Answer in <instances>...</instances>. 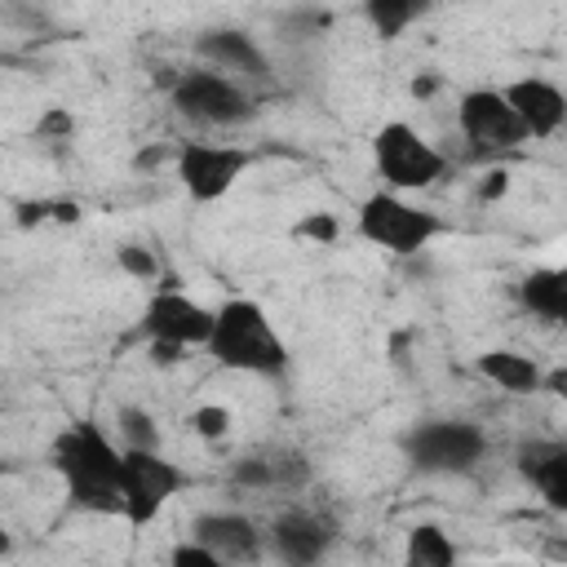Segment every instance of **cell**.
Masks as SVG:
<instances>
[{
    "instance_id": "1",
    "label": "cell",
    "mask_w": 567,
    "mask_h": 567,
    "mask_svg": "<svg viewBox=\"0 0 567 567\" xmlns=\"http://www.w3.org/2000/svg\"><path fill=\"white\" fill-rule=\"evenodd\" d=\"M62 487H66V501L75 509H89V514H120L124 505V447L89 416L71 421L58 439H53V452H49Z\"/></svg>"
},
{
    "instance_id": "2",
    "label": "cell",
    "mask_w": 567,
    "mask_h": 567,
    "mask_svg": "<svg viewBox=\"0 0 567 567\" xmlns=\"http://www.w3.org/2000/svg\"><path fill=\"white\" fill-rule=\"evenodd\" d=\"M213 363L230 372H252V377H284L288 372V346L275 328V319L252 301V297H226L213 310V332L204 341Z\"/></svg>"
},
{
    "instance_id": "3",
    "label": "cell",
    "mask_w": 567,
    "mask_h": 567,
    "mask_svg": "<svg viewBox=\"0 0 567 567\" xmlns=\"http://www.w3.org/2000/svg\"><path fill=\"white\" fill-rule=\"evenodd\" d=\"M168 84V102L182 120L190 124H204V128H235L244 120L257 115V102L248 93L244 80L199 62V66H186V71H173L164 75Z\"/></svg>"
},
{
    "instance_id": "4",
    "label": "cell",
    "mask_w": 567,
    "mask_h": 567,
    "mask_svg": "<svg viewBox=\"0 0 567 567\" xmlns=\"http://www.w3.org/2000/svg\"><path fill=\"white\" fill-rule=\"evenodd\" d=\"M372 164H377V177L390 186V190H430L447 177V155L425 142L408 120H390L372 133Z\"/></svg>"
},
{
    "instance_id": "5",
    "label": "cell",
    "mask_w": 567,
    "mask_h": 567,
    "mask_svg": "<svg viewBox=\"0 0 567 567\" xmlns=\"http://www.w3.org/2000/svg\"><path fill=\"white\" fill-rule=\"evenodd\" d=\"M354 230L359 239L394 252V257H412L421 252L425 244H434L443 235V221L425 208H416L412 199H403V190H372L359 213H354Z\"/></svg>"
},
{
    "instance_id": "6",
    "label": "cell",
    "mask_w": 567,
    "mask_h": 567,
    "mask_svg": "<svg viewBox=\"0 0 567 567\" xmlns=\"http://www.w3.org/2000/svg\"><path fill=\"white\" fill-rule=\"evenodd\" d=\"M399 447L408 465L421 474H465L483 461L487 434L483 425L461 421V416H425L399 439Z\"/></svg>"
},
{
    "instance_id": "7",
    "label": "cell",
    "mask_w": 567,
    "mask_h": 567,
    "mask_svg": "<svg viewBox=\"0 0 567 567\" xmlns=\"http://www.w3.org/2000/svg\"><path fill=\"white\" fill-rule=\"evenodd\" d=\"M252 168V151L244 146H226V142H182L173 151V173H177V186L195 199V204H213L221 195L235 190V182Z\"/></svg>"
},
{
    "instance_id": "8",
    "label": "cell",
    "mask_w": 567,
    "mask_h": 567,
    "mask_svg": "<svg viewBox=\"0 0 567 567\" xmlns=\"http://www.w3.org/2000/svg\"><path fill=\"white\" fill-rule=\"evenodd\" d=\"M456 124H461V137L470 142V151L483 155V159L509 155L523 142H532L523 120H518V111L509 106L505 89H470V93H461Z\"/></svg>"
},
{
    "instance_id": "9",
    "label": "cell",
    "mask_w": 567,
    "mask_h": 567,
    "mask_svg": "<svg viewBox=\"0 0 567 567\" xmlns=\"http://www.w3.org/2000/svg\"><path fill=\"white\" fill-rule=\"evenodd\" d=\"M124 523L128 527H146L159 518V509L186 487V474L159 456V447H124Z\"/></svg>"
},
{
    "instance_id": "10",
    "label": "cell",
    "mask_w": 567,
    "mask_h": 567,
    "mask_svg": "<svg viewBox=\"0 0 567 567\" xmlns=\"http://www.w3.org/2000/svg\"><path fill=\"white\" fill-rule=\"evenodd\" d=\"M142 332H146V341H177L186 350H195V346L204 350V341L213 332V310L199 306L195 297H186L182 288L164 284L142 306Z\"/></svg>"
},
{
    "instance_id": "11",
    "label": "cell",
    "mask_w": 567,
    "mask_h": 567,
    "mask_svg": "<svg viewBox=\"0 0 567 567\" xmlns=\"http://www.w3.org/2000/svg\"><path fill=\"white\" fill-rule=\"evenodd\" d=\"M337 540V527L332 518L315 514V509H284L270 518L266 527V545L279 563H292V567H310L319 563Z\"/></svg>"
},
{
    "instance_id": "12",
    "label": "cell",
    "mask_w": 567,
    "mask_h": 567,
    "mask_svg": "<svg viewBox=\"0 0 567 567\" xmlns=\"http://www.w3.org/2000/svg\"><path fill=\"white\" fill-rule=\"evenodd\" d=\"M195 53H199V62H208V66H217V71H226V75H235V80H252V84H270V58L261 53V44L248 35V31H239V27H213V31H204L199 40H195Z\"/></svg>"
},
{
    "instance_id": "13",
    "label": "cell",
    "mask_w": 567,
    "mask_h": 567,
    "mask_svg": "<svg viewBox=\"0 0 567 567\" xmlns=\"http://www.w3.org/2000/svg\"><path fill=\"white\" fill-rule=\"evenodd\" d=\"M505 97L518 111V120H523L532 142H549V137H558L567 128V93L554 80H540V75L509 80Z\"/></svg>"
},
{
    "instance_id": "14",
    "label": "cell",
    "mask_w": 567,
    "mask_h": 567,
    "mask_svg": "<svg viewBox=\"0 0 567 567\" xmlns=\"http://www.w3.org/2000/svg\"><path fill=\"white\" fill-rule=\"evenodd\" d=\"M190 536L204 540L221 563H257L266 554V532L248 514H230V509L199 514Z\"/></svg>"
},
{
    "instance_id": "15",
    "label": "cell",
    "mask_w": 567,
    "mask_h": 567,
    "mask_svg": "<svg viewBox=\"0 0 567 567\" xmlns=\"http://www.w3.org/2000/svg\"><path fill=\"white\" fill-rule=\"evenodd\" d=\"M514 465L523 474V483L554 509L567 514V443L558 439H532L514 452Z\"/></svg>"
},
{
    "instance_id": "16",
    "label": "cell",
    "mask_w": 567,
    "mask_h": 567,
    "mask_svg": "<svg viewBox=\"0 0 567 567\" xmlns=\"http://www.w3.org/2000/svg\"><path fill=\"white\" fill-rule=\"evenodd\" d=\"M310 478V461L301 452H266V456H244L230 465V487L239 492H292Z\"/></svg>"
},
{
    "instance_id": "17",
    "label": "cell",
    "mask_w": 567,
    "mask_h": 567,
    "mask_svg": "<svg viewBox=\"0 0 567 567\" xmlns=\"http://www.w3.org/2000/svg\"><path fill=\"white\" fill-rule=\"evenodd\" d=\"M474 372H478L483 381H492L496 390L514 394V399H523V394H540V381H545V368H540L532 354L509 350V346L483 350V354L474 359Z\"/></svg>"
},
{
    "instance_id": "18",
    "label": "cell",
    "mask_w": 567,
    "mask_h": 567,
    "mask_svg": "<svg viewBox=\"0 0 567 567\" xmlns=\"http://www.w3.org/2000/svg\"><path fill=\"white\" fill-rule=\"evenodd\" d=\"M518 306L549 328H567V266L527 270L518 279Z\"/></svg>"
},
{
    "instance_id": "19",
    "label": "cell",
    "mask_w": 567,
    "mask_h": 567,
    "mask_svg": "<svg viewBox=\"0 0 567 567\" xmlns=\"http://www.w3.org/2000/svg\"><path fill=\"white\" fill-rule=\"evenodd\" d=\"M461 558V549L452 545V536L439 523H416L403 540V563L408 567H452Z\"/></svg>"
},
{
    "instance_id": "20",
    "label": "cell",
    "mask_w": 567,
    "mask_h": 567,
    "mask_svg": "<svg viewBox=\"0 0 567 567\" xmlns=\"http://www.w3.org/2000/svg\"><path fill=\"white\" fill-rule=\"evenodd\" d=\"M430 13V0H363V18L381 40H399Z\"/></svg>"
},
{
    "instance_id": "21",
    "label": "cell",
    "mask_w": 567,
    "mask_h": 567,
    "mask_svg": "<svg viewBox=\"0 0 567 567\" xmlns=\"http://www.w3.org/2000/svg\"><path fill=\"white\" fill-rule=\"evenodd\" d=\"M115 430H120L124 447H159V425L142 408H120L115 412Z\"/></svg>"
},
{
    "instance_id": "22",
    "label": "cell",
    "mask_w": 567,
    "mask_h": 567,
    "mask_svg": "<svg viewBox=\"0 0 567 567\" xmlns=\"http://www.w3.org/2000/svg\"><path fill=\"white\" fill-rule=\"evenodd\" d=\"M115 266L128 275V279H137V284H151L155 275H159V261H155V252L146 248V244H120L115 248Z\"/></svg>"
},
{
    "instance_id": "23",
    "label": "cell",
    "mask_w": 567,
    "mask_h": 567,
    "mask_svg": "<svg viewBox=\"0 0 567 567\" xmlns=\"http://www.w3.org/2000/svg\"><path fill=\"white\" fill-rule=\"evenodd\" d=\"M337 235H341V221L332 217V213H301L297 221H292V239H306V244H337Z\"/></svg>"
},
{
    "instance_id": "24",
    "label": "cell",
    "mask_w": 567,
    "mask_h": 567,
    "mask_svg": "<svg viewBox=\"0 0 567 567\" xmlns=\"http://www.w3.org/2000/svg\"><path fill=\"white\" fill-rule=\"evenodd\" d=\"M186 425H190L199 439H221V434H230V408H221V403H204V408L190 412Z\"/></svg>"
},
{
    "instance_id": "25",
    "label": "cell",
    "mask_w": 567,
    "mask_h": 567,
    "mask_svg": "<svg viewBox=\"0 0 567 567\" xmlns=\"http://www.w3.org/2000/svg\"><path fill=\"white\" fill-rule=\"evenodd\" d=\"M71 133H75V115L66 106H49L35 120V137H44V142H71Z\"/></svg>"
},
{
    "instance_id": "26",
    "label": "cell",
    "mask_w": 567,
    "mask_h": 567,
    "mask_svg": "<svg viewBox=\"0 0 567 567\" xmlns=\"http://www.w3.org/2000/svg\"><path fill=\"white\" fill-rule=\"evenodd\" d=\"M168 563L173 567H221V558L204 545V540H182V545H173V554H168Z\"/></svg>"
},
{
    "instance_id": "27",
    "label": "cell",
    "mask_w": 567,
    "mask_h": 567,
    "mask_svg": "<svg viewBox=\"0 0 567 567\" xmlns=\"http://www.w3.org/2000/svg\"><path fill=\"white\" fill-rule=\"evenodd\" d=\"M151 359H155L159 368L182 363V359H186V346H177V341H151Z\"/></svg>"
},
{
    "instance_id": "28",
    "label": "cell",
    "mask_w": 567,
    "mask_h": 567,
    "mask_svg": "<svg viewBox=\"0 0 567 567\" xmlns=\"http://www.w3.org/2000/svg\"><path fill=\"white\" fill-rule=\"evenodd\" d=\"M540 394H554V399H563V403H567V363H558V368H549V372H545Z\"/></svg>"
},
{
    "instance_id": "29",
    "label": "cell",
    "mask_w": 567,
    "mask_h": 567,
    "mask_svg": "<svg viewBox=\"0 0 567 567\" xmlns=\"http://www.w3.org/2000/svg\"><path fill=\"white\" fill-rule=\"evenodd\" d=\"M505 186H509V177L496 168V173H487V182L478 186V199H496V195H505Z\"/></svg>"
},
{
    "instance_id": "30",
    "label": "cell",
    "mask_w": 567,
    "mask_h": 567,
    "mask_svg": "<svg viewBox=\"0 0 567 567\" xmlns=\"http://www.w3.org/2000/svg\"><path fill=\"white\" fill-rule=\"evenodd\" d=\"M434 93H439V75H416V80H412V97H416V102H425V97H434Z\"/></svg>"
},
{
    "instance_id": "31",
    "label": "cell",
    "mask_w": 567,
    "mask_h": 567,
    "mask_svg": "<svg viewBox=\"0 0 567 567\" xmlns=\"http://www.w3.org/2000/svg\"><path fill=\"white\" fill-rule=\"evenodd\" d=\"M545 554H549V558H567V540H549Z\"/></svg>"
}]
</instances>
